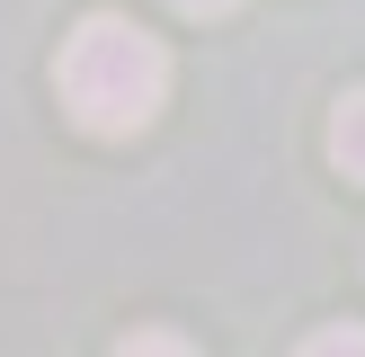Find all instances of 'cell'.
<instances>
[{
  "label": "cell",
  "instance_id": "cell-1",
  "mask_svg": "<svg viewBox=\"0 0 365 357\" xmlns=\"http://www.w3.org/2000/svg\"><path fill=\"white\" fill-rule=\"evenodd\" d=\"M53 81H63L71 125H89V134H143V125L160 116V99H170V54H160V36H143L134 18L98 9V18L71 27Z\"/></svg>",
  "mask_w": 365,
  "mask_h": 357
},
{
  "label": "cell",
  "instance_id": "cell-2",
  "mask_svg": "<svg viewBox=\"0 0 365 357\" xmlns=\"http://www.w3.org/2000/svg\"><path fill=\"white\" fill-rule=\"evenodd\" d=\"M330 161L365 188V89H348V99L330 107Z\"/></svg>",
  "mask_w": 365,
  "mask_h": 357
},
{
  "label": "cell",
  "instance_id": "cell-3",
  "mask_svg": "<svg viewBox=\"0 0 365 357\" xmlns=\"http://www.w3.org/2000/svg\"><path fill=\"white\" fill-rule=\"evenodd\" d=\"M116 357H196L178 331H134V339H116Z\"/></svg>",
  "mask_w": 365,
  "mask_h": 357
},
{
  "label": "cell",
  "instance_id": "cell-4",
  "mask_svg": "<svg viewBox=\"0 0 365 357\" xmlns=\"http://www.w3.org/2000/svg\"><path fill=\"white\" fill-rule=\"evenodd\" d=\"M294 357H365V331H321V339H303Z\"/></svg>",
  "mask_w": 365,
  "mask_h": 357
},
{
  "label": "cell",
  "instance_id": "cell-5",
  "mask_svg": "<svg viewBox=\"0 0 365 357\" xmlns=\"http://www.w3.org/2000/svg\"><path fill=\"white\" fill-rule=\"evenodd\" d=\"M170 9H187V18H223L232 0H170Z\"/></svg>",
  "mask_w": 365,
  "mask_h": 357
}]
</instances>
